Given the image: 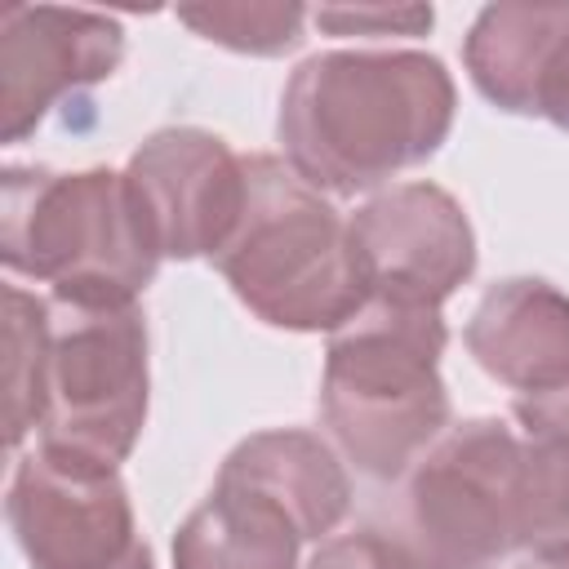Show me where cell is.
<instances>
[{
	"mask_svg": "<svg viewBox=\"0 0 569 569\" xmlns=\"http://www.w3.org/2000/svg\"><path fill=\"white\" fill-rule=\"evenodd\" d=\"M0 258L13 276L49 284L76 307H133L156 280L160 253L116 169H4Z\"/></svg>",
	"mask_w": 569,
	"mask_h": 569,
	"instance_id": "cell-4",
	"label": "cell"
},
{
	"mask_svg": "<svg viewBox=\"0 0 569 569\" xmlns=\"http://www.w3.org/2000/svg\"><path fill=\"white\" fill-rule=\"evenodd\" d=\"M458 89L440 58L418 49H329L280 93V147L316 191L356 196L440 151Z\"/></svg>",
	"mask_w": 569,
	"mask_h": 569,
	"instance_id": "cell-1",
	"label": "cell"
},
{
	"mask_svg": "<svg viewBox=\"0 0 569 569\" xmlns=\"http://www.w3.org/2000/svg\"><path fill=\"white\" fill-rule=\"evenodd\" d=\"M307 569H409V565L396 556V547L378 529H351L320 542Z\"/></svg>",
	"mask_w": 569,
	"mask_h": 569,
	"instance_id": "cell-19",
	"label": "cell"
},
{
	"mask_svg": "<svg viewBox=\"0 0 569 569\" xmlns=\"http://www.w3.org/2000/svg\"><path fill=\"white\" fill-rule=\"evenodd\" d=\"M529 569H569V547H551V551H533Z\"/></svg>",
	"mask_w": 569,
	"mask_h": 569,
	"instance_id": "cell-20",
	"label": "cell"
},
{
	"mask_svg": "<svg viewBox=\"0 0 569 569\" xmlns=\"http://www.w3.org/2000/svg\"><path fill=\"white\" fill-rule=\"evenodd\" d=\"M49 351V298L4 284V440L18 449L40 427V382Z\"/></svg>",
	"mask_w": 569,
	"mask_h": 569,
	"instance_id": "cell-16",
	"label": "cell"
},
{
	"mask_svg": "<svg viewBox=\"0 0 569 569\" xmlns=\"http://www.w3.org/2000/svg\"><path fill=\"white\" fill-rule=\"evenodd\" d=\"M462 62L493 107L569 129V4L480 9Z\"/></svg>",
	"mask_w": 569,
	"mask_h": 569,
	"instance_id": "cell-11",
	"label": "cell"
},
{
	"mask_svg": "<svg viewBox=\"0 0 569 569\" xmlns=\"http://www.w3.org/2000/svg\"><path fill=\"white\" fill-rule=\"evenodd\" d=\"M218 480L276 502L293 520L302 542L333 533L351 507L347 467L316 431H302V427H276V431L244 436L227 453Z\"/></svg>",
	"mask_w": 569,
	"mask_h": 569,
	"instance_id": "cell-13",
	"label": "cell"
},
{
	"mask_svg": "<svg viewBox=\"0 0 569 569\" xmlns=\"http://www.w3.org/2000/svg\"><path fill=\"white\" fill-rule=\"evenodd\" d=\"M298 547L302 533L276 502L213 480L173 533V569H298Z\"/></svg>",
	"mask_w": 569,
	"mask_h": 569,
	"instance_id": "cell-14",
	"label": "cell"
},
{
	"mask_svg": "<svg viewBox=\"0 0 569 569\" xmlns=\"http://www.w3.org/2000/svg\"><path fill=\"white\" fill-rule=\"evenodd\" d=\"M462 338L476 365L520 396L569 382V293L547 280L511 276L489 284Z\"/></svg>",
	"mask_w": 569,
	"mask_h": 569,
	"instance_id": "cell-12",
	"label": "cell"
},
{
	"mask_svg": "<svg viewBox=\"0 0 569 569\" xmlns=\"http://www.w3.org/2000/svg\"><path fill=\"white\" fill-rule=\"evenodd\" d=\"M347 231L369 302L440 311L476 271V231L436 182H400L369 196L347 218Z\"/></svg>",
	"mask_w": 569,
	"mask_h": 569,
	"instance_id": "cell-8",
	"label": "cell"
},
{
	"mask_svg": "<svg viewBox=\"0 0 569 569\" xmlns=\"http://www.w3.org/2000/svg\"><path fill=\"white\" fill-rule=\"evenodd\" d=\"M147 325L138 307L49 298V351L36 449L89 471H120L147 422Z\"/></svg>",
	"mask_w": 569,
	"mask_h": 569,
	"instance_id": "cell-6",
	"label": "cell"
},
{
	"mask_svg": "<svg viewBox=\"0 0 569 569\" xmlns=\"http://www.w3.org/2000/svg\"><path fill=\"white\" fill-rule=\"evenodd\" d=\"M213 267L276 329L338 333L369 307L347 218L280 156H244V213Z\"/></svg>",
	"mask_w": 569,
	"mask_h": 569,
	"instance_id": "cell-3",
	"label": "cell"
},
{
	"mask_svg": "<svg viewBox=\"0 0 569 569\" xmlns=\"http://www.w3.org/2000/svg\"><path fill=\"white\" fill-rule=\"evenodd\" d=\"M4 516L31 569H156L120 471L67 467L31 449L9 476Z\"/></svg>",
	"mask_w": 569,
	"mask_h": 569,
	"instance_id": "cell-7",
	"label": "cell"
},
{
	"mask_svg": "<svg viewBox=\"0 0 569 569\" xmlns=\"http://www.w3.org/2000/svg\"><path fill=\"white\" fill-rule=\"evenodd\" d=\"M378 533L409 569H493L525 547L520 440L502 418L449 427L382 507Z\"/></svg>",
	"mask_w": 569,
	"mask_h": 569,
	"instance_id": "cell-5",
	"label": "cell"
},
{
	"mask_svg": "<svg viewBox=\"0 0 569 569\" xmlns=\"http://www.w3.org/2000/svg\"><path fill=\"white\" fill-rule=\"evenodd\" d=\"M124 58V27L93 9H0V138L22 142L53 102L107 80Z\"/></svg>",
	"mask_w": 569,
	"mask_h": 569,
	"instance_id": "cell-10",
	"label": "cell"
},
{
	"mask_svg": "<svg viewBox=\"0 0 569 569\" xmlns=\"http://www.w3.org/2000/svg\"><path fill=\"white\" fill-rule=\"evenodd\" d=\"M445 342L440 311L391 302H369L333 333L320 373V418L342 458L369 480H400L449 431Z\"/></svg>",
	"mask_w": 569,
	"mask_h": 569,
	"instance_id": "cell-2",
	"label": "cell"
},
{
	"mask_svg": "<svg viewBox=\"0 0 569 569\" xmlns=\"http://www.w3.org/2000/svg\"><path fill=\"white\" fill-rule=\"evenodd\" d=\"M124 182L160 258H218L244 213V156L196 124L151 133Z\"/></svg>",
	"mask_w": 569,
	"mask_h": 569,
	"instance_id": "cell-9",
	"label": "cell"
},
{
	"mask_svg": "<svg viewBox=\"0 0 569 569\" xmlns=\"http://www.w3.org/2000/svg\"><path fill=\"white\" fill-rule=\"evenodd\" d=\"M511 413L525 476V547H569V382L516 396Z\"/></svg>",
	"mask_w": 569,
	"mask_h": 569,
	"instance_id": "cell-15",
	"label": "cell"
},
{
	"mask_svg": "<svg viewBox=\"0 0 569 569\" xmlns=\"http://www.w3.org/2000/svg\"><path fill=\"white\" fill-rule=\"evenodd\" d=\"M307 18L311 13L302 4H182L178 9V22L191 27L196 36L253 58H276L298 49Z\"/></svg>",
	"mask_w": 569,
	"mask_h": 569,
	"instance_id": "cell-17",
	"label": "cell"
},
{
	"mask_svg": "<svg viewBox=\"0 0 569 569\" xmlns=\"http://www.w3.org/2000/svg\"><path fill=\"white\" fill-rule=\"evenodd\" d=\"M311 22L329 36H422L436 13L427 4H325Z\"/></svg>",
	"mask_w": 569,
	"mask_h": 569,
	"instance_id": "cell-18",
	"label": "cell"
}]
</instances>
